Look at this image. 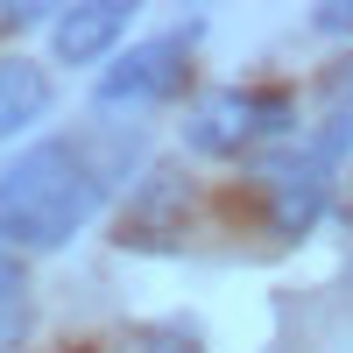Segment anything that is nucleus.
<instances>
[{"instance_id":"1a4fd4ad","label":"nucleus","mask_w":353,"mask_h":353,"mask_svg":"<svg viewBox=\"0 0 353 353\" xmlns=\"http://www.w3.org/2000/svg\"><path fill=\"white\" fill-rule=\"evenodd\" d=\"M346 290H353V269H346Z\"/></svg>"},{"instance_id":"f03ea898","label":"nucleus","mask_w":353,"mask_h":353,"mask_svg":"<svg viewBox=\"0 0 353 353\" xmlns=\"http://www.w3.org/2000/svg\"><path fill=\"white\" fill-rule=\"evenodd\" d=\"M290 121H297L290 92L219 85V92L191 99V113H184V141H191L198 156H241V149H254V141H269V134H290Z\"/></svg>"},{"instance_id":"0eeeda50","label":"nucleus","mask_w":353,"mask_h":353,"mask_svg":"<svg viewBox=\"0 0 353 353\" xmlns=\"http://www.w3.org/2000/svg\"><path fill=\"white\" fill-rule=\"evenodd\" d=\"M28 332V276L14 254H0V353Z\"/></svg>"},{"instance_id":"423d86ee","label":"nucleus","mask_w":353,"mask_h":353,"mask_svg":"<svg viewBox=\"0 0 353 353\" xmlns=\"http://www.w3.org/2000/svg\"><path fill=\"white\" fill-rule=\"evenodd\" d=\"M50 113V78L28 57H0V141H14L28 121Z\"/></svg>"},{"instance_id":"6e6552de","label":"nucleus","mask_w":353,"mask_h":353,"mask_svg":"<svg viewBox=\"0 0 353 353\" xmlns=\"http://www.w3.org/2000/svg\"><path fill=\"white\" fill-rule=\"evenodd\" d=\"M28 21H43V0L36 8H8V0H0V28H28Z\"/></svg>"},{"instance_id":"20e7f679","label":"nucleus","mask_w":353,"mask_h":353,"mask_svg":"<svg viewBox=\"0 0 353 353\" xmlns=\"http://www.w3.org/2000/svg\"><path fill=\"white\" fill-rule=\"evenodd\" d=\"M191 43H198V21L163 28V36H149V43H128L99 71L92 99L99 106H156V99H176V92H184V71H191Z\"/></svg>"},{"instance_id":"7ed1b4c3","label":"nucleus","mask_w":353,"mask_h":353,"mask_svg":"<svg viewBox=\"0 0 353 353\" xmlns=\"http://www.w3.org/2000/svg\"><path fill=\"white\" fill-rule=\"evenodd\" d=\"M332 184H339V163L318 149L311 134L283 141V149L261 163V198H269V226L283 233V241H304V233L325 219Z\"/></svg>"},{"instance_id":"39448f33","label":"nucleus","mask_w":353,"mask_h":353,"mask_svg":"<svg viewBox=\"0 0 353 353\" xmlns=\"http://www.w3.org/2000/svg\"><path fill=\"white\" fill-rule=\"evenodd\" d=\"M134 8L128 0H85V8H57L50 14V50L57 64H99V57L128 36Z\"/></svg>"},{"instance_id":"f257e3e1","label":"nucleus","mask_w":353,"mask_h":353,"mask_svg":"<svg viewBox=\"0 0 353 353\" xmlns=\"http://www.w3.org/2000/svg\"><path fill=\"white\" fill-rule=\"evenodd\" d=\"M121 184V156H99L85 134H50L0 170V254H57L99 219Z\"/></svg>"}]
</instances>
